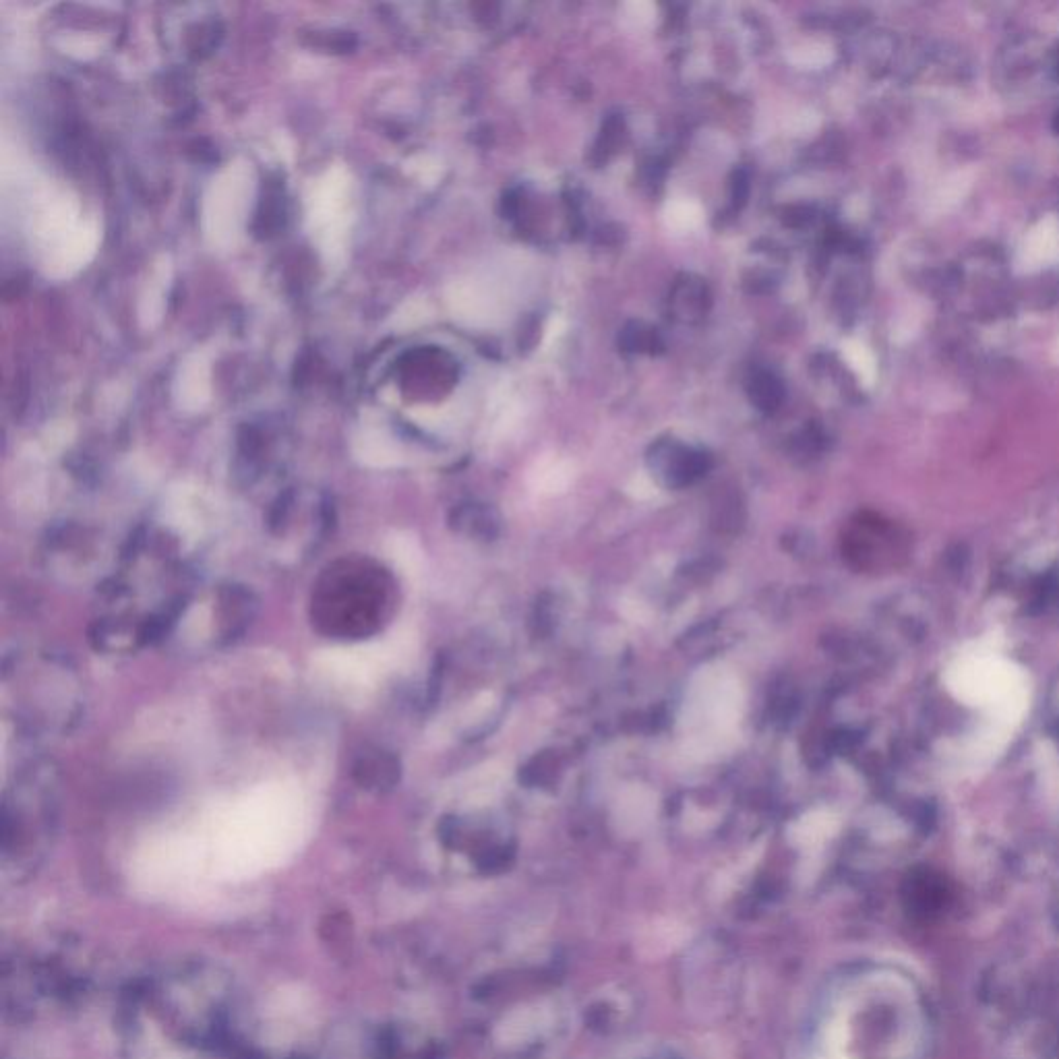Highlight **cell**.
<instances>
[{
    "label": "cell",
    "instance_id": "1",
    "mask_svg": "<svg viewBox=\"0 0 1059 1059\" xmlns=\"http://www.w3.org/2000/svg\"><path fill=\"white\" fill-rule=\"evenodd\" d=\"M743 716V689L724 669H704L693 679L681 714L685 751L698 760L731 749Z\"/></svg>",
    "mask_w": 1059,
    "mask_h": 1059
},
{
    "label": "cell",
    "instance_id": "2",
    "mask_svg": "<svg viewBox=\"0 0 1059 1059\" xmlns=\"http://www.w3.org/2000/svg\"><path fill=\"white\" fill-rule=\"evenodd\" d=\"M387 600V586L381 569L346 567L321 586V600L317 602L321 623L329 633L362 635L369 633Z\"/></svg>",
    "mask_w": 1059,
    "mask_h": 1059
},
{
    "label": "cell",
    "instance_id": "3",
    "mask_svg": "<svg viewBox=\"0 0 1059 1059\" xmlns=\"http://www.w3.org/2000/svg\"><path fill=\"white\" fill-rule=\"evenodd\" d=\"M255 191L249 164L234 162L214 178L203 203V230L214 247H234L245 228Z\"/></svg>",
    "mask_w": 1059,
    "mask_h": 1059
},
{
    "label": "cell",
    "instance_id": "4",
    "mask_svg": "<svg viewBox=\"0 0 1059 1059\" xmlns=\"http://www.w3.org/2000/svg\"><path fill=\"white\" fill-rule=\"evenodd\" d=\"M350 178L344 170L327 172L315 187L309 207L311 230L329 261L338 259L346 247V236L350 228L352 201H350Z\"/></svg>",
    "mask_w": 1059,
    "mask_h": 1059
},
{
    "label": "cell",
    "instance_id": "5",
    "mask_svg": "<svg viewBox=\"0 0 1059 1059\" xmlns=\"http://www.w3.org/2000/svg\"><path fill=\"white\" fill-rule=\"evenodd\" d=\"M576 478V468L567 460H540L530 472V484L544 495H559L569 489V484Z\"/></svg>",
    "mask_w": 1059,
    "mask_h": 1059
},
{
    "label": "cell",
    "instance_id": "6",
    "mask_svg": "<svg viewBox=\"0 0 1059 1059\" xmlns=\"http://www.w3.org/2000/svg\"><path fill=\"white\" fill-rule=\"evenodd\" d=\"M176 385L180 389V398H183V402L195 400L199 404L207 400V391H209L207 362L195 356L183 369H180V377Z\"/></svg>",
    "mask_w": 1059,
    "mask_h": 1059
},
{
    "label": "cell",
    "instance_id": "7",
    "mask_svg": "<svg viewBox=\"0 0 1059 1059\" xmlns=\"http://www.w3.org/2000/svg\"><path fill=\"white\" fill-rule=\"evenodd\" d=\"M656 809V797L652 791L644 789V786H631L619 801V811L623 822L642 824L648 822Z\"/></svg>",
    "mask_w": 1059,
    "mask_h": 1059
},
{
    "label": "cell",
    "instance_id": "8",
    "mask_svg": "<svg viewBox=\"0 0 1059 1059\" xmlns=\"http://www.w3.org/2000/svg\"><path fill=\"white\" fill-rule=\"evenodd\" d=\"M704 222V209L700 203L677 199L667 207V224L677 232H689L700 228Z\"/></svg>",
    "mask_w": 1059,
    "mask_h": 1059
},
{
    "label": "cell",
    "instance_id": "9",
    "mask_svg": "<svg viewBox=\"0 0 1059 1059\" xmlns=\"http://www.w3.org/2000/svg\"><path fill=\"white\" fill-rule=\"evenodd\" d=\"M830 830H832V820L828 818L826 813L818 811V813H811V815H805V818H801L791 828V838L797 840L799 844H809V842L820 840Z\"/></svg>",
    "mask_w": 1059,
    "mask_h": 1059
},
{
    "label": "cell",
    "instance_id": "10",
    "mask_svg": "<svg viewBox=\"0 0 1059 1059\" xmlns=\"http://www.w3.org/2000/svg\"><path fill=\"white\" fill-rule=\"evenodd\" d=\"M830 50L822 44H803L799 48H793L789 52V60L793 65L797 67H807V69H815V67H822L826 65L830 60Z\"/></svg>",
    "mask_w": 1059,
    "mask_h": 1059
},
{
    "label": "cell",
    "instance_id": "11",
    "mask_svg": "<svg viewBox=\"0 0 1059 1059\" xmlns=\"http://www.w3.org/2000/svg\"><path fill=\"white\" fill-rule=\"evenodd\" d=\"M658 9L652 3H644V0H635L623 7V19L631 23L633 27H650L656 23Z\"/></svg>",
    "mask_w": 1059,
    "mask_h": 1059
},
{
    "label": "cell",
    "instance_id": "12",
    "mask_svg": "<svg viewBox=\"0 0 1059 1059\" xmlns=\"http://www.w3.org/2000/svg\"><path fill=\"white\" fill-rule=\"evenodd\" d=\"M627 493L633 497V499H640V501H646V499H652L658 491H656V484L646 476V474H638L633 476L627 484Z\"/></svg>",
    "mask_w": 1059,
    "mask_h": 1059
}]
</instances>
